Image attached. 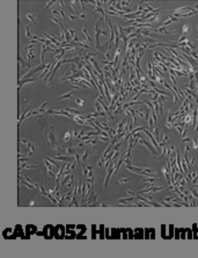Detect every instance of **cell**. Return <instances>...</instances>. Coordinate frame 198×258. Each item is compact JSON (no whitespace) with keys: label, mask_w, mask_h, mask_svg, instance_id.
<instances>
[{"label":"cell","mask_w":198,"mask_h":258,"mask_svg":"<svg viewBox=\"0 0 198 258\" xmlns=\"http://www.w3.org/2000/svg\"><path fill=\"white\" fill-rule=\"evenodd\" d=\"M143 170H144V171H146V172H148V173H151V171H152L149 168H143Z\"/></svg>","instance_id":"obj_48"},{"label":"cell","mask_w":198,"mask_h":258,"mask_svg":"<svg viewBox=\"0 0 198 258\" xmlns=\"http://www.w3.org/2000/svg\"><path fill=\"white\" fill-rule=\"evenodd\" d=\"M188 188H189V192H191V194H192L194 196L198 198V193L196 192V191H195V190H194V188H192V186H190V185H189V186H188Z\"/></svg>","instance_id":"obj_33"},{"label":"cell","mask_w":198,"mask_h":258,"mask_svg":"<svg viewBox=\"0 0 198 258\" xmlns=\"http://www.w3.org/2000/svg\"><path fill=\"white\" fill-rule=\"evenodd\" d=\"M195 131H198V123H197V126H196V129H195Z\"/></svg>","instance_id":"obj_51"},{"label":"cell","mask_w":198,"mask_h":258,"mask_svg":"<svg viewBox=\"0 0 198 258\" xmlns=\"http://www.w3.org/2000/svg\"><path fill=\"white\" fill-rule=\"evenodd\" d=\"M143 183H148V184H156V183H163L161 179L159 178H152V177H145L143 179Z\"/></svg>","instance_id":"obj_13"},{"label":"cell","mask_w":198,"mask_h":258,"mask_svg":"<svg viewBox=\"0 0 198 258\" xmlns=\"http://www.w3.org/2000/svg\"><path fill=\"white\" fill-rule=\"evenodd\" d=\"M78 18H80V19H85V18H86V15H85V14H81V13H80V14L78 15Z\"/></svg>","instance_id":"obj_49"},{"label":"cell","mask_w":198,"mask_h":258,"mask_svg":"<svg viewBox=\"0 0 198 258\" xmlns=\"http://www.w3.org/2000/svg\"><path fill=\"white\" fill-rule=\"evenodd\" d=\"M72 192H73V191H71V192H68V193H66V194H64V195H63V200H64V201H66V200H70Z\"/></svg>","instance_id":"obj_37"},{"label":"cell","mask_w":198,"mask_h":258,"mask_svg":"<svg viewBox=\"0 0 198 258\" xmlns=\"http://www.w3.org/2000/svg\"><path fill=\"white\" fill-rule=\"evenodd\" d=\"M139 144H144V145H146V148H147L148 150L152 152V155H153V158H154V159H158V158H159V157L156 156L155 147L152 144V142H151L149 140L147 141L145 137H143V139H140V140H139Z\"/></svg>","instance_id":"obj_3"},{"label":"cell","mask_w":198,"mask_h":258,"mask_svg":"<svg viewBox=\"0 0 198 258\" xmlns=\"http://www.w3.org/2000/svg\"><path fill=\"white\" fill-rule=\"evenodd\" d=\"M27 19L29 21H31V23H36V19H35V16L32 14H27Z\"/></svg>","instance_id":"obj_34"},{"label":"cell","mask_w":198,"mask_h":258,"mask_svg":"<svg viewBox=\"0 0 198 258\" xmlns=\"http://www.w3.org/2000/svg\"><path fill=\"white\" fill-rule=\"evenodd\" d=\"M43 157V159H44V164H45V166H46V170H48V173L51 176V177H56V174L52 172V168H53V164H52L51 162H49L46 158H45V156H42Z\"/></svg>","instance_id":"obj_9"},{"label":"cell","mask_w":198,"mask_h":258,"mask_svg":"<svg viewBox=\"0 0 198 258\" xmlns=\"http://www.w3.org/2000/svg\"><path fill=\"white\" fill-rule=\"evenodd\" d=\"M74 157H75V161H77V163L79 164V165H82V158H81V156L78 153V152H75V155H74Z\"/></svg>","instance_id":"obj_27"},{"label":"cell","mask_w":198,"mask_h":258,"mask_svg":"<svg viewBox=\"0 0 198 258\" xmlns=\"http://www.w3.org/2000/svg\"><path fill=\"white\" fill-rule=\"evenodd\" d=\"M53 4H56V1H54V0H51V1H48V2H46V5H45V7L43 8V11H45L46 8H49V7H50L51 5H53Z\"/></svg>","instance_id":"obj_38"},{"label":"cell","mask_w":198,"mask_h":258,"mask_svg":"<svg viewBox=\"0 0 198 258\" xmlns=\"http://www.w3.org/2000/svg\"><path fill=\"white\" fill-rule=\"evenodd\" d=\"M119 5H121L122 8H127V6L130 5V2L129 1H119Z\"/></svg>","instance_id":"obj_36"},{"label":"cell","mask_w":198,"mask_h":258,"mask_svg":"<svg viewBox=\"0 0 198 258\" xmlns=\"http://www.w3.org/2000/svg\"><path fill=\"white\" fill-rule=\"evenodd\" d=\"M153 136L155 137V140L158 141V143H160V142H159V127L153 128Z\"/></svg>","instance_id":"obj_25"},{"label":"cell","mask_w":198,"mask_h":258,"mask_svg":"<svg viewBox=\"0 0 198 258\" xmlns=\"http://www.w3.org/2000/svg\"><path fill=\"white\" fill-rule=\"evenodd\" d=\"M73 179H74V176L72 174V176H71V179H70V182L66 184V186H67V187H71V186L73 185Z\"/></svg>","instance_id":"obj_40"},{"label":"cell","mask_w":198,"mask_h":258,"mask_svg":"<svg viewBox=\"0 0 198 258\" xmlns=\"http://www.w3.org/2000/svg\"><path fill=\"white\" fill-rule=\"evenodd\" d=\"M111 137H107V136H100V137H97V140H101V141H103V142H108V141L110 140Z\"/></svg>","instance_id":"obj_39"},{"label":"cell","mask_w":198,"mask_h":258,"mask_svg":"<svg viewBox=\"0 0 198 258\" xmlns=\"http://www.w3.org/2000/svg\"><path fill=\"white\" fill-rule=\"evenodd\" d=\"M53 157L56 161H60V162H64V163H68V162H72V156H67V155H56V156H51Z\"/></svg>","instance_id":"obj_8"},{"label":"cell","mask_w":198,"mask_h":258,"mask_svg":"<svg viewBox=\"0 0 198 258\" xmlns=\"http://www.w3.org/2000/svg\"><path fill=\"white\" fill-rule=\"evenodd\" d=\"M195 11H198V7L196 8H192V7H190V6H188V7H181V8H176V10H174L173 13H181V14H185V13H190V12H195Z\"/></svg>","instance_id":"obj_6"},{"label":"cell","mask_w":198,"mask_h":258,"mask_svg":"<svg viewBox=\"0 0 198 258\" xmlns=\"http://www.w3.org/2000/svg\"><path fill=\"white\" fill-rule=\"evenodd\" d=\"M21 143H23V144H26L27 145V148L29 149V153H28V157H31L34 153H35V147H34V144L31 143L30 141H27V140H21Z\"/></svg>","instance_id":"obj_7"},{"label":"cell","mask_w":198,"mask_h":258,"mask_svg":"<svg viewBox=\"0 0 198 258\" xmlns=\"http://www.w3.org/2000/svg\"><path fill=\"white\" fill-rule=\"evenodd\" d=\"M168 141H169V136H168V135H165V136H163V140H162V142H168Z\"/></svg>","instance_id":"obj_47"},{"label":"cell","mask_w":198,"mask_h":258,"mask_svg":"<svg viewBox=\"0 0 198 258\" xmlns=\"http://www.w3.org/2000/svg\"><path fill=\"white\" fill-rule=\"evenodd\" d=\"M35 168H37L35 164H32V165H28V164H19V172L21 170H23V169H35Z\"/></svg>","instance_id":"obj_20"},{"label":"cell","mask_w":198,"mask_h":258,"mask_svg":"<svg viewBox=\"0 0 198 258\" xmlns=\"http://www.w3.org/2000/svg\"><path fill=\"white\" fill-rule=\"evenodd\" d=\"M118 182H119V184H121V185H125L126 183H129V182H130V178H119V179H118Z\"/></svg>","instance_id":"obj_32"},{"label":"cell","mask_w":198,"mask_h":258,"mask_svg":"<svg viewBox=\"0 0 198 258\" xmlns=\"http://www.w3.org/2000/svg\"><path fill=\"white\" fill-rule=\"evenodd\" d=\"M18 62H19V64L21 65V71H22V76H21V78H22L24 75H27V72H29V71L31 70V64L29 63V62H24V61L21 58V56H19Z\"/></svg>","instance_id":"obj_4"},{"label":"cell","mask_w":198,"mask_h":258,"mask_svg":"<svg viewBox=\"0 0 198 258\" xmlns=\"http://www.w3.org/2000/svg\"><path fill=\"white\" fill-rule=\"evenodd\" d=\"M65 110H67L68 113H71V114H72V115H74V116H75V115H78V116H81V115H83V114H81L80 112H78L77 109H73V108H65Z\"/></svg>","instance_id":"obj_22"},{"label":"cell","mask_w":198,"mask_h":258,"mask_svg":"<svg viewBox=\"0 0 198 258\" xmlns=\"http://www.w3.org/2000/svg\"><path fill=\"white\" fill-rule=\"evenodd\" d=\"M101 36H102L103 39H107V37H108V32H107L105 27H103V24H102V27H101Z\"/></svg>","instance_id":"obj_26"},{"label":"cell","mask_w":198,"mask_h":258,"mask_svg":"<svg viewBox=\"0 0 198 258\" xmlns=\"http://www.w3.org/2000/svg\"><path fill=\"white\" fill-rule=\"evenodd\" d=\"M67 32H68V34H70V36H71V39H72V40H74V39L77 37V35H75V32H74L73 29L68 28V29H67Z\"/></svg>","instance_id":"obj_35"},{"label":"cell","mask_w":198,"mask_h":258,"mask_svg":"<svg viewBox=\"0 0 198 258\" xmlns=\"http://www.w3.org/2000/svg\"><path fill=\"white\" fill-rule=\"evenodd\" d=\"M135 196H130V198H121L116 201V204H125V202H130V201H135Z\"/></svg>","instance_id":"obj_17"},{"label":"cell","mask_w":198,"mask_h":258,"mask_svg":"<svg viewBox=\"0 0 198 258\" xmlns=\"http://www.w3.org/2000/svg\"><path fill=\"white\" fill-rule=\"evenodd\" d=\"M116 163H117V161L111 159L110 165L107 168V176H105V180H104V183H103V187H104V188H107V187H108V184H109V180H110V177H111V174L114 173L115 166H116Z\"/></svg>","instance_id":"obj_2"},{"label":"cell","mask_w":198,"mask_h":258,"mask_svg":"<svg viewBox=\"0 0 198 258\" xmlns=\"http://www.w3.org/2000/svg\"><path fill=\"white\" fill-rule=\"evenodd\" d=\"M97 193H99V190L95 192V193H92L89 195V198L86 200L87 201V204L85 205V206H94L95 205V201H96V198H97Z\"/></svg>","instance_id":"obj_10"},{"label":"cell","mask_w":198,"mask_h":258,"mask_svg":"<svg viewBox=\"0 0 198 258\" xmlns=\"http://www.w3.org/2000/svg\"><path fill=\"white\" fill-rule=\"evenodd\" d=\"M165 125H166V127H167V128H175V123H170V122H166Z\"/></svg>","instance_id":"obj_42"},{"label":"cell","mask_w":198,"mask_h":258,"mask_svg":"<svg viewBox=\"0 0 198 258\" xmlns=\"http://www.w3.org/2000/svg\"><path fill=\"white\" fill-rule=\"evenodd\" d=\"M72 100H73V101H75V102L79 105V106H83V105H85V101H83V100H81V99H79V98L73 97Z\"/></svg>","instance_id":"obj_28"},{"label":"cell","mask_w":198,"mask_h":258,"mask_svg":"<svg viewBox=\"0 0 198 258\" xmlns=\"http://www.w3.org/2000/svg\"><path fill=\"white\" fill-rule=\"evenodd\" d=\"M30 206H35V201H34V200H32V201H30Z\"/></svg>","instance_id":"obj_50"},{"label":"cell","mask_w":198,"mask_h":258,"mask_svg":"<svg viewBox=\"0 0 198 258\" xmlns=\"http://www.w3.org/2000/svg\"><path fill=\"white\" fill-rule=\"evenodd\" d=\"M26 36L31 40V36H32V35L30 34V26H26Z\"/></svg>","instance_id":"obj_31"},{"label":"cell","mask_w":198,"mask_h":258,"mask_svg":"<svg viewBox=\"0 0 198 258\" xmlns=\"http://www.w3.org/2000/svg\"><path fill=\"white\" fill-rule=\"evenodd\" d=\"M29 159H30V157H27V158H19V164H21L22 162L29 161Z\"/></svg>","instance_id":"obj_45"},{"label":"cell","mask_w":198,"mask_h":258,"mask_svg":"<svg viewBox=\"0 0 198 258\" xmlns=\"http://www.w3.org/2000/svg\"><path fill=\"white\" fill-rule=\"evenodd\" d=\"M30 105H31V101H29V102H28V106H27V107L24 108L23 110H22V113H21L20 118H19V123H18V127H19V128H20L21 123L23 122L24 118H27V115H28V110H29V108H30Z\"/></svg>","instance_id":"obj_5"},{"label":"cell","mask_w":198,"mask_h":258,"mask_svg":"<svg viewBox=\"0 0 198 258\" xmlns=\"http://www.w3.org/2000/svg\"><path fill=\"white\" fill-rule=\"evenodd\" d=\"M67 16H68L71 20H74V19H77V18H78L77 15H73V14H70V13H67Z\"/></svg>","instance_id":"obj_44"},{"label":"cell","mask_w":198,"mask_h":258,"mask_svg":"<svg viewBox=\"0 0 198 258\" xmlns=\"http://www.w3.org/2000/svg\"><path fill=\"white\" fill-rule=\"evenodd\" d=\"M82 34H85V36H86V39H87V42H88V43H93V40H92V37L89 36V33H88V30H87V26H83Z\"/></svg>","instance_id":"obj_19"},{"label":"cell","mask_w":198,"mask_h":258,"mask_svg":"<svg viewBox=\"0 0 198 258\" xmlns=\"http://www.w3.org/2000/svg\"><path fill=\"white\" fill-rule=\"evenodd\" d=\"M77 91H78V90H72V91H70L68 93L60 96L57 100L60 101V100H63V99H73V97H75V94H77Z\"/></svg>","instance_id":"obj_11"},{"label":"cell","mask_w":198,"mask_h":258,"mask_svg":"<svg viewBox=\"0 0 198 258\" xmlns=\"http://www.w3.org/2000/svg\"><path fill=\"white\" fill-rule=\"evenodd\" d=\"M148 127L149 128H152L153 129V126H154V123H155V121H154V119H153V116H151V118H148Z\"/></svg>","instance_id":"obj_30"},{"label":"cell","mask_w":198,"mask_h":258,"mask_svg":"<svg viewBox=\"0 0 198 258\" xmlns=\"http://www.w3.org/2000/svg\"><path fill=\"white\" fill-rule=\"evenodd\" d=\"M68 206L70 207H72V206H79V204H78V200H77V196L74 195L72 199H71V204H68Z\"/></svg>","instance_id":"obj_29"},{"label":"cell","mask_w":198,"mask_h":258,"mask_svg":"<svg viewBox=\"0 0 198 258\" xmlns=\"http://www.w3.org/2000/svg\"><path fill=\"white\" fill-rule=\"evenodd\" d=\"M162 190H166V187H165V186H154V187L151 190V192H152V193H156V192H160V191H162Z\"/></svg>","instance_id":"obj_23"},{"label":"cell","mask_w":198,"mask_h":258,"mask_svg":"<svg viewBox=\"0 0 198 258\" xmlns=\"http://www.w3.org/2000/svg\"><path fill=\"white\" fill-rule=\"evenodd\" d=\"M44 136H45V140L48 142V144H50L54 150H59L62 147L58 145L57 143V139H56V134H54V130H53V125L50 123L49 125V129L44 133Z\"/></svg>","instance_id":"obj_1"},{"label":"cell","mask_w":198,"mask_h":258,"mask_svg":"<svg viewBox=\"0 0 198 258\" xmlns=\"http://www.w3.org/2000/svg\"><path fill=\"white\" fill-rule=\"evenodd\" d=\"M65 155H67V156H74V155H75L74 149H73L71 145H68V147H65Z\"/></svg>","instance_id":"obj_21"},{"label":"cell","mask_w":198,"mask_h":258,"mask_svg":"<svg viewBox=\"0 0 198 258\" xmlns=\"http://www.w3.org/2000/svg\"><path fill=\"white\" fill-rule=\"evenodd\" d=\"M192 147H194V149H197L198 148V141L196 139L192 140Z\"/></svg>","instance_id":"obj_41"},{"label":"cell","mask_w":198,"mask_h":258,"mask_svg":"<svg viewBox=\"0 0 198 258\" xmlns=\"http://www.w3.org/2000/svg\"><path fill=\"white\" fill-rule=\"evenodd\" d=\"M94 151H96V148L94 147L93 149H86L85 150V153H83L82 156H81V158H82V165H86V161H87V157L91 155V153H93ZM81 165V166H82Z\"/></svg>","instance_id":"obj_12"},{"label":"cell","mask_w":198,"mask_h":258,"mask_svg":"<svg viewBox=\"0 0 198 258\" xmlns=\"http://www.w3.org/2000/svg\"><path fill=\"white\" fill-rule=\"evenodd\" d=\"M27 57H28V62L30 63L31 59H34V58H35L34 51H32V50H29V51H27Z\"/></svg>","instance_id":"obj_24"},{"label":"cell","mask_w":198,"mask_h":258,"mask_svg":"<svg viewBox=\"0 0 198 258\" xmlns=\"http://www.w3.org/2000/svg\"><path fill=\"white\" fill-rule=\"evenodd\" d=\"M144 196H145L146 199H147V200H149V201H153V200H152V195H151V194H144Z\"/></svg>","instance_id":"obj_43"},{"label":"cell","mask_w":198,"mask_h":258,"mask_svg":"<svg viewBox=\"0 0 198 258\" xmlns=\"http://www.w3.org/2000/svg\"><path fill=\"white\" fill-rule=\"evenodd\" d=\"M59 14H60V12L57 11V10H53V11H52V15H53V16H54V15L57 16V15H59Z\"/></svg>","instance_id":"obj_46"},{"label":"cell","mask_w":198,"mask_h":258,"mask_svg":"<svg viewBox=\"0 0 198 258\" xmlns=\"http://www.w3.org/2000/svg\"><path fill=\"white\" fill-rule=\"evenodd\" d=\"M168 18H169V19H168V20H166V21L162 23V27L168 26V24H170V23H173V22H177V21H178V19H177V18H175V16H172V15H169Z\"/></svg>","instance_id":"obj_18"},{"label":"cell","mask_w":198,"mask_h":258,"mask_svg":"<svg viewBox=\"0 0 198 258\" xmlns=\"http://www.w3.org/2000/svg\"><path fill=\"white\" fill-rule=\"evenodd\" d=\"M72 139H74V135H73V130H68L65 135H64V143H67V142H72Z\"/></svg>","instance_id":"obj_15"},{"label":"cell","mask_w":198,"mask_h":258,"mask_svg":"<svg viewBox=\"0 0 198 258\" xmlns=\"http://www.w3.org/2000/svg\"><path fill=\"white\" fill-rule=\"evenodd\" d=\"M46 66H45V63H41V64L38 65V66H36V67H34V69H31L30 72L31 75H34V73H36V72H40V71H43L44 69H45Z\"/></svg>","instance_id":"obj_16"},{"label":"cell","mask_w":198,"mask_h":258,"mask_svg":"<svg viewBox=\"0 0 198 258\" xmlns=\"http://www.w3.org/2000/svg\"><path fill=\"white\" fill-rule=\"evenodd\" d=\"M156 33H160V34H165V35H175V34H177V30H175V32H168L165 27H159V28H156Z\"/></svg>","instance_id":"obj_14"}]
</instances>
